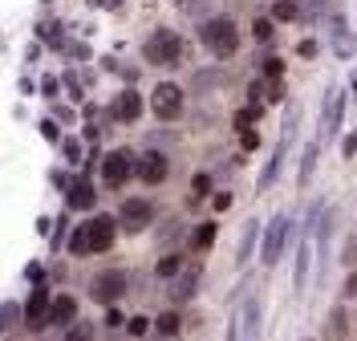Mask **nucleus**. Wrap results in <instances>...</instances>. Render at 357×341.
I'll use <instances>...</instances> for the list:
<instances>
[{
    "instance_id": "1",
    "label": "nucleus",
    "mask_w": 357,
    "mask_h": 341,
    "mask_svg": "<svg viewBox=\"0 0 357 341\" xmlns=\"http://www.w3.org/2000/svg\"><path fill=\"white\" fill-rule=\"evenodd\" d=\"M203 45L211 49L215 57H231L236 49H240V33H236V21H227V17H211V21L203 24Z\"/></svg>"
},
{
    "instance_id": "2",
    "label": "nucleus",
    "mask_w": 357,
    "mask_h": 341,
    "mask_svg": "<svg viewBox=\"0 0 357 341\" xmlns=\"http://www.w3.org/2000/svg\"><path fill=\"white\" fill-rule=\"evenodd\" d=\"M89 296L102 301V305H114L118 296H126V273L122 268H106L89 280Z\"/></svg>"
},
{
    "instance_id": "3",
    "label": "nucleus",
    "mask_w": 357,
    "mask_h": 341,
    "mask_svg": "<svg viewBox=\"0 0 357 341\" xmlns=\"http://www.w3.org/2000/svg\"><path fill=\"white\" fill-rule=\"evenodd\" d=\"M151 110L158 114V118H178L183 114V90H178L175 82H158L155 93H151Z\"/></svg>"
},
{
    "instance_id": "4",
    "label": "nucleus",
    "mask_w": 357,
    "mask_h": 341,
    "mask_svg": "<svg viewBox=\"0 0 357 341\" xmlns=\"http://www.w3.org/2000/svg\"><path fill=\"white\" fill-rule=\"evenodd\" d=\"M178 37L171 33V29H158V33H151V41L142 45V53H146V61H158V66H167V61H175L178 57Z\"/></svg>"
},
{
    "instance_id": "5",
    "label": "nucleus",
    "mask_w": 357,
    "mask_h": 341,
    "mask_svg": "<svg viewBox=\"0 0 357 341\" xmlns=\"http://www.w3.org/2000/svg\"><path fill=\"white\" fill-rule=\"evenodd\" d=\"M155 220V207L146 204V199H122V211H118V224H122V232L126 236H134V232H142V227Z\"/></svg>"
},
{
    "instance_id": "6",
    "label": "nucleus",
    "mask_w": 357,
    "mask_h": 341,
    "mask_svg": "<svg viewBox=\"0 0 357 341\" xmlns=\"http://www.w3.org/2000/svg\"><path fill=\"white\" fill-rule=\"evenodd\" d=\"M289 232H292V220H289V215H276V220L268 224L264 248H260V260H264V264H276V260H280V248H284Z\"/></svg>"
},
{
    "instance_id": "7",
    "label": "nucleus",
    "mask_w": 357,
    "mask_h": 341,
    "mask_svg": "<svg viewBox=\"0 0 357 341\" xmlns=\"http://www.w3.org/2000/svg\"><path fill=\"white\" fill-rule=\"evenodd\" d=\"M130 175H134V159L126 151H110L102 159V179H106V187H122Z\"/></svg>"
},
{
    "instance_id": "8",
    "label": "nucleus",
    "mask_w": 357,
    "mask_h": 341,
    "mask_svg": "<svg viewBox=\"0 0 357 341\" xmlns=\"http://www.w3.org/2000/svg\"><path fill=\"white\" fill-rule=\"evenodd\" d=\"M236 333H240V341H260V301L256 296H248L236 309Z\"/></svg>"
},
{
    "instance_id": "9",
    "label": "nucleus",
    "mask_w": 357,
    "mask_h": 341,
    "mask_svg": "<svg viewBox=\"0 0 357 341\" xmlns=\"http://www.w3.org/2000/svg\"><path fill=\"white\" fill-rule=\"evenodd\" d=\"M341 110H345V93H341V90H329V98H325V122H321V130H317L321 146H325V142L337 135V126H341Z\"/></svg>"
},
{
    "instance_id": "10",
    "label": "nucleus",
    "mask_w": 357,
    "mask_h": 341,
    "mask_svg": "<svg viewBox=\"0 0 357 341\" xmlns=\"http://www.w3.org/2000/svg\"><path fill=\"white\" fill-rule=\"evenodd\" d=\"M86 240H89V252H106L114 244V220L93 215V220L86 224Z\"/></svg>"
},
{
    "instance_id": "11",
    "label": "nucleus",
    "mask_w": 357,
    "mask_h": 341,
    "mask_svg": "<svg viewBox=\"0 0 357 341\" xmlns=\"http://www.w3.org/2000/svg\"><path fill=\"white\" fill-rule=\"evenodd\" d=\"M167 175H171V167H167V159H162L158 151L142 155V162H138V179H146V183H162Z\"/></svg>"
},
{
    "instance_id": "12",
    "label": "nucleus",
    "mask_w": 357,
    "mask_h": 341,
    "mask_svg": "<svg viewBox=\"0 0 357 341\" xmlns=\"http://www.w3.org/2000/svg\"><path fill=\"white\" fill-rule=\"evenodd\" d=\"M138 114H142V98L134 90H122L114 98V118H118V122H134Z\"/></svg>"
},
{
    "instance_id": "13",
    "label": "nucleus",
    "mask_w": 357,
    "mask_h": 341,
    "mask_svg": "<svg viewBox=\"0 0 357 341\" xmlns=\"http://www.w3.org/2000/svg\"><path fill=\"white\" fill-rule=\"evenodd\" d=\"M309 260H312V236L301 240V248H296V268H292V280H296V293L305 289V280H309Z\"/></svg>"
},
{
    "instance_id": "14",
    "label": "nucleus",
    "mask_w": 357,
    "mask_h": 341,
    "mask_svg": "<svg viewBox=\"0 0 357 341\" xmlns=\"http://www.w3.org/2000/svg\"><path fill=\"white\" fill-rule=\"evenodd\" d=\"M195 285H199V268H183V273H175V285H171V301H187V296L195 293Z\"/></svg>"
},
{
    "instance_id": "15",
    "label": "nucleus",
    "mask_w": 357,
    "mask_h": 341,
    "mask_svg": "<svg viewBox=\"0 0 357 341\" xmlns=\"http://www.w3.org/2000/svg\"><path fill=\"white\" fill-rule=\"evenodd\" d=\"M354 49H357V41L349 37V24L333 21V53L337 57H354Z\"/></svg>"
},
{
    "instance_id": "16",
    "label": "nucleus",
    "mask_w": 357,
    "mask_h": 341,
    "mask_svg": "<svg viewBox=\"0 0 357 341\" xmlns=\"http://www.w3.org/2000/svg\"><path fill=\"white\" fill-rule=\"evenodd\" d=\"M73 317H77V305H73V296H57L45 321H53V325H69Z\"/></svg>"
},
{
    "instance_id": "17",
    "label": "nucleus",
    "mask_w": 357,
    "mask_h": 341,
    "mask_svg": "<svg viewBox=\"0 0 357 341\" xmlns=\"http://www.w3.org/2000/svg\"><path fill=\"white\" fill-rule=\"evenodd\" d=\"M93 199H98V195H93V187H89L86 179L69 183V207H82V211H86V207H93Z\"/></svg>"
},
{
    "instance_id": "18",
    "label": "nucleus",
    "mask_w": 357,
    "mask_h": 341,
    "mask_svg": "<svg viewBox=\"0 0 357 341\" xmlns=\"http://www.w3.org/2000/svg\"><path fill=\"white\" fill-rule=\"evenodd\" d=\"M45 309H49V296H45V293H33V296H29V305H24V317H29V325H33V329H41V325H45Z\"/></svg>"
},
{
    "instance_id": "19",
    "label": "nucleus",
    "mask_w": 357,
    "mask_h": 341,
    "mask_svg": "<svg viewBox=\"0 0 357 341\" xmlns=\"http://www.w3.org/2000/svg\"><path fill=\"white\" fill-rule=\"evenodd\" d=\"M317 155H321V138H312L309 151H305V159H301V175H296V183L305 187V183L312 179V167H317Z\"/></svg>"
},
{
    "instance_id": "20",
    "label": "nucleus",
    "mask_w": 357,
    "mask_h": 341,
    "mask_svg": "<svg viewBox=\"0 0 357 341\" xmlns=\"http://www.w3.org/2000/svg\"><path fill=\"white\" fill-rule=\"evenodd\" d=\"M17 321H21V309L4 301V305H0V333H13V329H17Z\"/></svg>"
},
{
    "instance_id": "21",
    "label": "nucleus",
    "mask_w": 357,
    "mask_h": 341,
    "mask_svg": "<svg viewBox=\"0 0 357 341\" xmlns=\"http://www.w3.org/2000/svg\"><path fill=\"white\" fill-rule=\"evenodd\" d=\"M256 236H260V224H256V220H248V224H244V240H240V260H248V256H252Z\"/></svg>"
},
{
    "instance_id": "22",
    "label": "nucleus",
    "mask_w": 357,
    "mask_h": 341,
    "mask_svg": "<svg viewBox=\"0 0 357 341\" xmlns=\"http://www.w3.org/2000/svg\"><path fill=\"white\" fill-rule=\"evenodd\" d=\"M296 17H301V8L292 0H276L272 4V21H296Z\"/></svg>"
},
{
    "instance_id": "23",
    "label": "nucleus",
    "mask_w": 357,
    "mask_h": 341,
    "mask_svg": "<svg viewBox=\"0 0 357 341\" xmlns=\"http://www.w3.org/2000/svg\"><path fill=\"white\" fill-rule=\"evenodd\" d=\"M155 329L162 333V338H175L178 333V313H162V317L155 321Z\"/></svg>"
},
{
    "instance_id": "24",
    "label": "nucleus",
    "mask_w": 357,
    "mask_h": 341,
    "mask_svg": "<svg viewBox=\"0 0 357 341\" xmlns=\"http://www.w3.org/2000/svg\"><path fill=\"white\" fill-rule=\"evenodd\" d=\"M223 82V69H203L199 77H195V90H211V86H220Z\"/></svg>"
},
{
    "instance_id": "25",
    "label": "nucleus",
    "mask_w": 357,
    "mask_h": 341,
    "mask_svg": "<svg viewBox=\"0 0 357 341\" xmlns=\"http://www.w3.org/2000/svg\"><path fill=\"white\" fill-rule=\"evenodd\" d=\"M215 244V224H199L195 227V248H211Z\"/></svg>"
},
{
    "instance_id": "26",
    "label": "nucleus",
    "mask_w": 357,
    "mask_h": 341,
    "mask_svg": "<svg viewBox=\"0 0 357 341\" xmlns=\"http://www.w3.org/2000/svg\"><path fill=\"white\" fill-rule=\"evenodd\" d=\"M178 268H183V260H178V256H162V260L155 264V273H158V276H175Z\"/></svg>"
},
{
    "instance_id": "27",
    "label": "nucleus",
    "mask_w": 357,
    "mask_h": 341,
    "mask_svg": "<svg viewBox=\"0 0 357 341\" xmlns=\"http://www.w3.org/2000/svg\"><path fill=\"white\" fill-rule=\"evenodd\" d=\"M66 341H98V338H93V325H69Z\"/></svg>"
},
{
    "instance_id": "28",
    "label": "nucleus",
    "mask_w": 357,
    "mask_h": 341,
    "mask_svg": "<svg viewBox=\"0 0 357 341\" xmlns=\"http://www.w3.org/2000/svg\"><path fill=\"white\" fill-rule=\"evenodd\" d=\"M345 325H349V321H345V309H333V317H329V333H333V338H345Z\"/></svg>"
},
{
    "instance_id": "29",
    "label": "nucleus",
    "mask_w": 357,
    "mask_h": 341,
    "mask_svg": "<svg viewBox=\"0 0 357 341\" xmlns=\"http://www.w3.org/2000/svg\"><path fill=\"white\" fill-rule=\"evenodd\" d=\"M252 37L256 41H272V21H256L252 24Z\"/></svg>"
},
{
    "instance_id": "30",
    "label": "nucleus",
    "mask_w": 357,
    "mask_h": 341,
    "mask_svg": "<svg viewBox=\"0 0 357 341\" xmlns=\"http://www.w3.org/2000/svg\"><path fill=\"white\" fill-rule=\"evenodd\" d=\"M252 122H256V106H248V110L236 114V126H240V130H252Z\"/></svg>"
},
{
    "instance_id": "31",
    "label": "nucleus",
    "mask_w": 357,
    "mask_h": 341,
    "mask_svg": "<svg viewBox=\"0 0 357 341\" xmlns=\"http://www.w3.org/2000/svg\"><path fill=\"white\" fill-rule=\"evenodd\" d=\"M45 37H49V45H61L66 37H61V24H45Z\"/></svg>"
},
{
    "instance_id": "32",
    "label": "nucleus",
    "mask_w": 357,
    "mask_h": 341,
    "mask_svg": "<svg viewBox=\"0 0 357 341\" xmlns=\"http://www.w3.org/2000/svg\"><path fill=\"white\" fill-rule=\"evenodd\" d=\"M264 73L272 77V82H280V73H284V66H280V57H272V61L264 66Z\"/></svg>"
},
{
    "instance_id": "33",
    "label": "nucleus",
    "mask_w": 357,
    "mask_h": 341,
    "mask_svg": "<svg viewBox=\"0 0 357 341\" xmlns=\"http://www.w3.org/2000/svg\"><path fill=\"white\" fill-rule=\"evenodd\" d=\"M146 329H151V321H146V317H134L130 321V333H134V338H142Z\"/></svg>"
},
{
    "instance_id": "34",
    "label": "nucleus",
    "mask_w": 357,
    "mask_h": 341,
    "mask_svg": "<svg viewBox=\"0 0 357 341\" xmlns=\"http://www.w3.org/2000/svg\"><path fill=\"white\" fill-rule=\"evenodd\" d=\"M227 207H231V195H227V191H220V195H215V211H227Z\"/></svg>"
},
{
    "instance_id": "35",
    "label": "nucleus",
    "mask_w": 357,
    "mask_h": 341,
    "mask_svg": "<svg viewBox=\"0 0 357 341\" xmlns=\"http://www.w3.org/2000/svg\"><path fill=\"white\" fill-rule=\"evenodd\" d=\"M256 93H264V90H256V86H252V98H256ZM268 98H280V82H272V86H268Z\"/></svg>"
},
{
    "instance_id": "36",
    "label": "nucleus",
    "mask_w": 357,
    "mask_h": 341,
    "mask_svg": "<svg viewBox=\"0 0 357 341\" xmlns=\"http://www.w3.org/2000/svg\"><path fill=\"white\" fill-rule=\"evenodd\" d=\"M345 296H357V273H349V280H345Z\"/></svg>"
},
{
    "instance_id": "37",
    "label": "nucleus",
    "mask_w": 357,
    "mask_h": 341,
    "mask_svg": "<svg viewBox=\"0 0 357 341\" xmlns=\"http://www.w3.org/2000/svg\"><path fill=\"white\" fill-rule=\"evenodd\" d=\"M256 142H260V135H256V130H244V146H248V151H252Z\"/></svg>"
},
{
    "instance_id": "38",
    "label": "nucleus",
    "mask_w": 357,
    "mask_h": 341,
    "mask_svg": "<svg viewBox=\"0 0 357 341\" xmlns=\"http://www.w3.org/2000/svg\"><path fill=\"white\" fill-rule=\"evenodd\" d=\"M89 4H106V0H89Z\"/></svg>"
},
{
    "instance_id": "39",
    "label": "nucleus",
    "mask_w": 357,
    "mask_h": 341,
    "mask_svg": "<svg viewBox=\"0 0 357 341\" xmlns=\"http://www.w3.org/2000/svg\"><path fill=\"white\" fill-rule=\"evenodd\" d=\"M305 341H312V338H305Z\"/></svg>"
}]
</instances>
